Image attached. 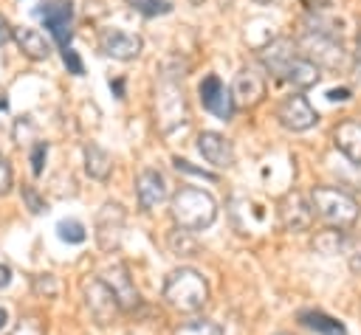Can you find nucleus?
I'll use <instances>...</instances> for the list:
<instances>
[{
    "instance_id": "1",
    "label": "nucleus",
    "mask_w": 361,
    "mask_h": 335,
    "mask_svg": "<svg viewBox=\"0 0 361 335\" xmlns=\"http://www.w3.org/2000/svg\"><path fill=\"white\" fill-rule=\"evenodd\" d=\"M172 222L186 231V234H195V231H203L209 228L214 220H217V203L209 191L203 189H195V186H180L172 197Z\"/></svg>"
},
{
    "instance_id": "2",
    "label": "nucleus",
    "mask_w": 361,
    "mask_h": 335,
    "mask_svg": "<svg viewBox=\"0 0 361 335\" xmlns=\"http://www.w3.org/2000/svg\"><path fill=\"white\" fill-rule=\"evenodd\" d=\"M164 298L178 312H197L209 301V282L195 267H178L164 279Z\"/></svg>"
},
{
    "instance_id": "3",
    "label": "nucleus",
    "mask_w": 361,
    "mask_h": 335,
    "mask_svg": "<svg viewBox=\"0 0 361 335\" xmlns=\"http://www.w3.org/2000/svg\"><path fill=\"white\" fill-rule=\"evenodd\" d=\"M307 200H310L313 214H319L333 228H353L358 222L361 206L344 189H336V186H313L310 194H307Z\"/></svg>"
},
{
    "instance_id": "4",
    "label": "nucleus",
    "mask_w": 361,
    "mask_h": 335,
    "mask_svg": "<svg viewBox=\"0 0 361 335\" xmlns=\"http://www.w3.org/2000/svg\"><path fill=\"white\" fill-rule=\"evenodd\" d=\"M155 118H158L161 132H169L186 121L183 87H180V79L172 73H164L155 87Z\"/></svg>"
},
{
    "instance_id": "5",
    "label": "nucleus",
    "mask_w": 361,
    "mask_h": 335,
    "mask_svg": "<svg viewBox=\"0 0 361 335\" xmlns=\"http://www.w3.org/2000/svg\"><path fill=\"white\" fill-rule=\"evenodd\" d=\"M37 17L45 23L59 51L71 48V37H73V3L71 0H42L37 6Z\"/></svg>"
},
{
    "instance_id": "6",
    "label": "nucleus",
    "mask_w": 361,
    "mask_h": 335,
    "mask_svg": "<svg viewBox=\"0 0 361 335\" xmlns=\"http://www.w3.org/2000/svg\"><path fill=\"white\" fill-rule=\"evenodd\" d=\"M299 48H302V56L316 62L319 68H341L344 65V45L336 37L305 31L299 37Z\"/></svg>"
},
{
    "instance_id": "7",
    "label": "nucleus",
    "mask_w": 361,
    "mask_h": 335,
    "mask_svg": "<svg viewBox=\"0 0 361 335\" xmlns=\"http://www.w3.org/2000/svg\"><path fill=\"white\" fill-rule=\"evenodd\" d=\"M276 118H279V124H282L285 129H290V132H305V129L316 127L319 113L313 110V104H310L305 96L290 93V96H285V99L279 101Z\"/></svg>"
},
{
    "instance_id": "8",
    "label": "nucleus",
    "mask_w": 361,
    "mask_h": 335,
    "mask_svg": "<svg viewBox=\"0 0 361 335\" xmlns=\"http://www.w3.org/2000/svg\"><path fill=\"white\" fill-rule=\"evenodd\" d=\"M82 296H85V307L90 310V315L99 324H107L118 312V301H116L113 290L102 282V276H87L82 282Z\"/></svg>"
},
{
    "instance_id": "9",
    "label": "nucleus",
    "mask_w": 361,
    "mask_h": 335,
    "mask_svg": "<svg viewBox=\"0 0 361 335\" xmlns=\"http://www.w3.org/2000/svg\"><path fill=\"white\" fill-rule=\"evenodd\" d=\"M197 93H200V104H203L212 115H217L220 121H228V118L234 115V107H237V104H234L231 87H226V84L220 82V76L209 73V76L200 82Z\"/></svg>"
},
{
    "instance_id": "10",
    "label": "nucleus",
    "mask_w": 361,
    "mask_h": 335,
    "mask_svg": "<svg viewBox=\"0 0 361 335\" xmlns=\"http://www.w3.org/2000/svg\"><path fill=\"white\" fill-rule=\"evenodd\" d=\"M276 211H279V225L285 231H307L310 222H313V208H310V200H305V194L299 191H288L279 203H276Z\"/></svg>"
},
{
    "instance_id": "11",
    "label": "nucleus",
    "mask_w": 361,
    "mask_h": 335,
    "mask_svg": "<svg viewBox=\"0 0 361 335\" xmlns=\"http://www.w3.org/2000/svg\"><path fill=\"white\" fill-rule=\"evenodd\" d=\"M124 208L118 203H104L102 211L96 214V242L102 251H116L121 242V231H124Z\"/></svg>"
},
{
    "instance_id": "12",
    "label": "nucleus",
    "mask_w": 361,
    "mask_h": 335,
    "mask_svg": "<svg viewBox=\"0 0 361 335\" xmlns=\"http://www.w3.org/2000/svg\"><path fill=\"white\" fill-rule=\"evenodd\" d=\"M99 48H102V53H107L118 62H130L141 53L144 42H141L138 34H130V31H121V28H104L99 34Z\"/></svg>"
},
{
    "instance_id": "13",
    "label": "nucleus",
    "mask_w": 361,
    "mask_h": 335,
    "mask_svg": "<svg viewBox=\"0 0 361 335\" xmlns=\"http://www.w3.org/2000/svg\"><path fill=\"white\" fill-rule=\"evenodd\" d=\"M99 276H102V282L113 290V296H116V301H118V310L130 312V310L138 307V290H135V284H133V279H130V273H127L124 265L116 262V265L104 267Z\"/></svg>"
},
{
    "instance_id": "14",
    "label": "nucleus",
    "mask_w": 361,
    "mask_h": 335,
    "mask_svg": "<svg viewBox=\"0 0 361 335\" xmlns=\"http://www.w3.org/2000/svg\"><path fill=\"white\" fill-rule=\"evenodd\" d=\"M166 177L158 172V169H144L138 172L135 177V197H138V206L144 211H152L158 208L164 200H166Z\"/></svg>"
},
{
    "instance_id": "15",
    "label": "nucleus",
    "mask_w": 361,
    "mask_h": 335,
    "mask_svg": "<svg viewBox=\"0 0 361 335\" xmlns=\"http://www.w3.org/2000/svg\"><path fill=\"white\" fill-rule=\"evenodd\" d=\"M197 149H200V155H203L212 166H217V169L234 166V146H231V141H228L226 135L214 132V129H203V132L197 135Z\"/></svg>"
},
{
    "instance_id": "16",
    "label": "nucleus",
    "mask_w": 361,
    "mask_h": 335,
    "mask_svg": "<svg viewBox=\"0 0 361 335\" xmlns=\"http://www.w3.org/2000/svg\"><path fill=\"white\" fill-rule=\"evenodd\" d=\"M259 59L265 65L268 73H274L276 79H285L288 65L296 59V45L290 39H274L259 51Z\"/></svg>"
},
{
    "instance_id": "17",
    "label": "nucleus",
    "mask_w": 361,
    "mask_h": 335,
    "mask_svg": "<svg viewBox=\"0 0 361 335\" xmlns=\"http://www.w3.org/2000/svg\"><path fill=\"white\" fill-rule=\"evenodd\" d=\"M231 96H234V104L254 107V104L265 96V79H262L254 68H245V70L237 73L234 87H231Z\"/></svg>"
},
{
    "instance_id": "18",
    "label": "nucleus",
    "mask_w": 361,
    "mask_h": 335,
    "mask_svg": "<svg viewBox=\"0 0 361 335\" xmlns=\"http://www.w3.org/2000/svg\"><path fill=\"white\" fill-rule=\"evenodd\" d=\"M333 144L336 149L355 166H361V121H341L336 129H333Z\"/></svg>"
},
{
    "instance_id": "19",
    "label": "nucleus",
    "mask_w": 361,
    "mask_h": 335,
    "mask_svg": "<svg viewBox=\"0 0 361 335\" xmlns=\"http://www.w3.org/2000/svg\"><path fill=\"white\" fill-rule=\"evenodd\" d=\"M285 79H288L296 90H310V87L319 84V79H322V68H319L316 62L305 59L302 53H296V59H293V62L288 65V70H285Z\"/></svg>"
},
{
    "instance_id": "20",
    "label": "nucleus",
    "mask_w": 361,
    "mask_h": 335,
    "mask_svg": "<svg viewBox=\"0 0 361 335\" xmlns=\"http://www.w3.org/2000/svg\"><path fill=\"white\" fill-rule=\"evenodd\" d=\"M14 42H17V48L28 56V59H48L51 56V42L37 31V28H28V25H23V28H14Z\"/></svg>"
},
{
    "instance_id": "21",
    "label": "nucleus",
    "mask_w": 361,
    "mask_h": 335,
    "mask_svg": "<svg viewBox=\"0 0 361 335\" xmlns=\"http://www.w3.org/2000/svg\"><path fill=\"white\" fill-rule=\"evenodd\" d=\"M110 169H113V158L107 149H102L96 141H87L85 144V172L96 180H107L110 177Z\"/></svg>"
},
{
    "instance_id": "22",
    "label": "nucleus",
    "mask_w": 361,
    "mask_h": 335,
    "mask_svg": "<svg viewBox=\"0 0 361 335\" xmlns=\"http://www.w3.org/2000/svg\"><path fill=\"white\" fill-rule=\"evenodd\" d=\"M299 321L307 329H313L316 335H347L344 327H341V321H336L333 315H327L322 310H302L299 312Z\"/></svg>"
},
{
    "instance_id": "23",
    "label": "nucleus",
    "mask_w": 361,
    "mask_h": 335,
    "mask_svg": "<svg viewBox=\"0 0 361 335\" xmlns=\"http://www.w3.org/2000/svg\"><path fill=\"white\" fill-rule=\"evenodd\" d=\"M172 335H223V327L209 318H192V321L175 327Z\"/></svg>"
},
{
    "instance_id": "24",
    "label": "nucleus",
    "mask_w": 361,
    "mask_h": 335,
    "mask_svg": "<svg viewBox=\"0 0 361 335\" xmlns=\"http://www.w3.org/2000/svg\"><path fill=\"white\" fill-rule=\"evenodd\" d=\"M56 231H59V239H65V242H73V245H79V242H85V225L79 222V220H62L59 225H56Z\"/></svg>"
},
{
    "instance_id": "25",
    "label": "nucleus",
    "mask_w": 361,
    "mask_h": 335,
    "mask_svg": "<svg viewBox=\"0 0 361 335\" xmlns=\"http://www.w3.org/2000/svg\"><path fill=\"white\" fill-rule=\"evenodd\" d=\"M141 14L147 17H155V14H169L172 11V3L169 0H130Z\"/></svg>"
},
{
    "instance_id": "26",
    "label": "nucleus",
    "mask_w": 361,
    "mask_h": 335,
    "mask_svg": "<svg viewBox=\"0 0 361 335\" xmlns=\"http://www.w3.org/2000/svg\"><path fill=\"white\" fill-rule=\"evenodd\" d=\"M45 158H48V144H45V141H37V144L31 146V172H34V175H42Z\"/></svg>"
},
{
    "instance_id": "27",
    "label": "nucleus",
    "mask_w": 361,
    "mask_h": 335,
    "mask_svg": "<svg viewBox=\"0 0 361 335\" xmlns=\"http://www.w3.org/2000/svg\"><path fill=\"white\" fill-rule=\"evenodd\" d=\"M172 163H175L178 172H186V175H195V177H203V180H217L214 172H206V169H200V166H192L186 158H172Z\"/></svg>"
},
{
    "instance_id": "28",
    "label": "nucleus",
    "mask_w": 361,
    "mask_h": 335,
    "mask_svg": "<svg viewBox=\"0 0 361 335\" xmlns=\"http://www.w3.org/2000/svg\"><path fill=\"white\" fill-rule=\"evenodd\" d=\"M11 183H14V175H11V166L8 160L0 155V197H6L11 191Z\"/></svg>"
},
{
    "instance_id": "29",
    "label": "nucleus",
    "mask_w": 361,
    "mask_h": 335,
    "mask_svg": "<svg viewBox=\"0 0 361 335\" xmlns=\"http://www.w3.org/2000/svg\"><path fill=\"white\" fill-rule=\"evenodd\" d=\"M62 62L68 65L71 73H76V76L85 73V65H82V59H79V53H76L73 48H65V51H62Z\"/></svg>"
},
{
    "instance_id": "30",
    "label": "nucleus",
    "mask_w": 361,
    "mask_h": 335,
    "mask_svg": "<svg viewBox=\"0 0 361 335\" xmlns=\"http://www.w3.org/2000/svg\"><path fill=\"white\" fill-rule=\"evenodd\" d=\"M23 197H25V200H28V206H31V211H34V214H37V211H42V208H45V203H42V200H39V197H37V191H34V189H31V186H23Z\"/></svg>"
},
{
    "instance_id": "31",
    "label": "nucleus",
    "mask_w": 361,
    "mask_h": 335,
    "mask_svg": "<svg viewBox=\"0 0 361 335\" xmlns=\"http://www.w3.org/2000/svg\"><path fill=\"white\" fill-rule=\"evenodd\" d=\"M11 335H42V329H39V324H37L34 318H28V321H23Z\"/></svg>"
},
{
    "instance_id": "32",
    "label": "nucleus",
    "mask_w": 361,
    "mask_h": 335,
    "mask_svg": "<svg viewBox=\"0 0 361 335\" xmlns=\"http://www.w3.org/2000/svg\"><path fill=\"white\" fill-rule=\"evenodd\" d=\"M8 39H14V25L0 14V45H6Z\"/></svg>"
},
{
    "instance_id": "33",
    "label": "nucleus",
    "mask_w": 361,
    "mask_h": 335,
    "mask_svg": "<svg viewBox=\"0 0 361 335\" xmlns=\"http://www.w3.org/2000/svg\"><path fill=\"white\" fill-rule=\"evenodd\" d=\"M327 99H330V101H347V99H350V90H347V87H341V90H330Z\"/></svg>"
},
{
    "instance_id": "34",
    "label": "nucleus",
    "mask_w": 361,
    "mask_h": 335,
    "mask_svg": "<svg viewBox=\"0 0 361 335\" xmlns=\"http://www.w3.org/2000/svg\"><path fill=\"white\" fill-rule=\"evenodd\" d=\"M8 282H11V270L6 265H0V287H6Z\"/></svg>"
},
{
    "instance_id": "35",
    "label": "nucleus",
    "mask_w": 361,
    "mask_h": 335,
    "mask_svg": "<svg viewBox=\"0 0 361 335\" xmlns=\"http://www.w3.org/2000/svg\"><path fill=\"white\" fill-rule=\"evenodd\" d=\"M350 267H353V270H361V253H355V256L350 259Z\"/></svg>"
},
{
    "instance_id": "36",
    "label": "nucleus",
    "mask_w": 361,
    "mask_h": 335,
    "mask_svg": "<svg viewBox=\"0 0 361 335\" xmlns=\"http://www.w3.org/2000/svg\"><path fill=\"white\" fill-rule=\"evenodd\" d=\"M6 324H8V312H6V310H3V307H0V329H3V327H6Z\"/></svg>"
},
{
    "instance_id": "37",
    "label": "nucleus",
    "mask_w": 361,
    "mask_h": 335,
    "mask_svg": "<svg viewBox=\"0 0 361 335\" xmlns=\"http://www.w3.org/2000/svg\"><path fill=\"white\" fill-rule=\"evenodd\" d=\"M276 335H285V332H276Z\"/></svg>"
}]
</instances>
